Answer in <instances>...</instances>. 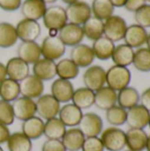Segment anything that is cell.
Returning <instances> with one entry per match:
<instances>
[{"label": "cell", "instance_id": "cell-43", "mask_svg": "<svg viewBox=\"0 0 150 151\" xmlns=\"http://www.w3.org/2000/svg\"><path fill=\"white\" fill-rule=\"evenodd\" d=\"M42 151H66L61 140H48L43 142Z\"/></svg>", "mask_w": 150, "mask_h": 151}, {"label": "cell", "instance_id": "cell-13", "mask_svg": "<svg viewBox=\"0 0 150 151\" xmlns=\"http://www.w3.org/2000/svg\"><path fill=\"white\" fill-rule=\"evenodd\" d=\"M95 58V57L92 47L84 43H80L72 47L70 52V59L79 68H86L90 66Z\"/></svg>", "mask_w": 150, "mask_h": 151}, {"label": "cell", "instance_id": "cell-24", "mask_svg": "<svg viewBox=\"0 0 150 151\" xmlns=\"http://www.w3.org/2000/svg\"><path fill=\"white\" fill-rule=\"evenodd\" d=\"M44 120L39 116H34L24 121L21 125V132L31 141L38 140L43 135Z\"/></svg>", "mask_w": 150, "mask_h": 151}, {"label": "cell", "instance_id": "cell-32", "mask_svg": "<svg viewBox=\"0 0 150 151\" xmlns=\"http://www.w3.org/2000/svg\"><path fill=\"white\" fill-rule=\"evenodd\" d=\"M67 127L57 118H52L44 121L43 135L48 140H61Z\"/></svg>", "mask_w": 150, "mask_h": 151}, {"label": "cell", "instance_id": "cell-15", "mask_svg": "<svg viewBox=\"0 0 150 151\" xmlns=\"http://www.w3.org/2000/svg\"><path fill=\"white\" fill-rule=\"evenodd\" d=\"M74 89L71 81L57 78L50 86V95L60 104H66L72 100Z\"/></svg>", "mask_w": 150, "mask_h": 151}, {"label": "cell", "instance_id": "cell-54", "mask_svg": "<svg viewBox=\"0 0 150 151\" xmlns=\"http://www.w3.org/2000/svg\"><path fill=\"white\" fill-rule=\"evenodd\" d=\"M0 151H4V150H3V148L1 147V145H0Z\"/></svg>", "mask_w": 150, "mask_h": 151}, {"label": "cell", "instance_id": "cell-52", "mask_svg": "<svg viewBox=\"0 0 150 151\" xmlns=\"http://www.w3.org/2000/svg\"><path fill=\"white\" fill-rule=\"evenodd\" d=\"M45 4H53V3H55L56 1H57V0H42Z\"/></svg>", "mask_w": 150, "mask_h": 151}, {"label": "cell", "instance_id": "cell-16", "mask_svg": "<svg viewBox=\"0 0 150 151\" xmlns=\"http://www.w3.org/2000/svg\"><path fill=\"white\" fill-rule=\"evenodd\" d=\"M150 113L141 104H137L126 111V123L131 128L144 129L149 126Z\"/></svg>", "mask_w": 150, "mask_h": 151}, {"label": "cell", "instance_id": "cell-18", "mask_svg": "<svg viewBox=\"0 0 150 151\" xmlns=\"http://www.w3.org/2000/svg\"><path fill=\"white\" fill-rule=\"evenodd\" d=\"M32 72L33 75L41 81H47L53 80L57 77V69H56V62L41 58L38 61L32 65Z\"/></svg>", "mask_w": 150, "mask_h": 151}, {"label": "cell", "instance_id": "cell-11", "mask_svg": "<svg viewBox=\"0 0 150 151\" xmlns=\"http://www.w3.org/2000/svg\"><path fill=\"white\" fill-rule=\"evenodd\" d=\"M18 38L21 42H35L41 35V26L36 20L23 19L16 25Z\"/></svg>", "mask_w": 150, "mask_h": 151}, {"label": "cell", "instance_id": "cell-40", "mask_svg": "<svg viewBox=\"0 0 150 151\" xmlns=\"http://www.w3.org/2000/svg\"><path fill=\"white\" fill-rule=\"evenodd\" d=\"M14 120L15 117L13 114L11 103L0 99V124L9 127L13 124Z\"/></svg>", "mask_w": 150, "mask_h": 151}, {"label": "cell", "instance_id": "cell-14", "mask_svg": "<svg viewBox=\"0 0 150 151\" xmlns=\"http://www.w3.org/2000/svg\"><path fill=\"white\" fill-rule=\"evenodd\" d=\"M20 96L31 99H37L44 92V83L33 74H28L19 81Z\"/></svg>", "mask_w": 150, "mask_h": 151}, {"label": "cell", "instance_id": "cell-9", "mask_svg": "<svg viewBox=\"0 0 150 151\" xmlns=\"http://www.w3.org/2000/svg\"><path fill=\"white\" fill-rule=\"evenodd\" d=\"M65 12L67 21L69 23L80 26L84 24L92 16L90 5L88 3L80 0L68 4V6L65 8Z\"/></svg>", "mask_w": 150, "mask_h": 151}, {"label": "cell", "instance_id": "cell-48", "mask_svg": "<svg viewBox=\"0 0 150 151\" xmlns=\"http://www.w3.org/2000/svg\"><path fill=\"white\" fill-rule=\"evenodd\" d=\"M7 77L6 74V68H5V65L3 64L2 62H0V82L4 80Z\"/></svg>", "mask_w": 150, "mask_h": 151}, {"label": "cell", "instance_id": "cell-7", "mask_svg": "<svg viewBox=\"0 0 150 151\" xmlns=\"http://www.w3.org/2000/svg\"><path fill=\"white\" fill-rule=\"evenodd\" d=\"M78 128L86 138L99 136L103 130V121L102 118L95 112L83 113Z\"/></svg>", "mask_w": 150, "mask_h": 151}, {"label": "cell", "instance_id": "cell-37", "mask_svg": "<svg viewBox=\"0 0 150 151\" xmlns=\"http://www.w3.org/2000/svg\"><path fill=\"white\" fill-rule=\"evenodd\" d=\"M90 7L94 17L103 21L112 16L114 12V6L110 0H93Z\"/></svg>", "mask_w": 150, "mask_h": 151}, {"label": "cell", "instance_id": "cell-12", "mask_svg": "<svg viewBox=\"0 0 150 151\" xmlns=\"http://www.w3.org/2000/svg\"><path fill=\"white\" fill-rule=\"evenodd\" d=\"M57 35L63 43L69 47H74L81 43L85 37L81 26L69 22H67L58 31Z\"/></svg>", "mask_w": 150, "mask_h": 151}, {"label": "cell", "instance_id": "cell-55", "mask_svg": "<svg viewBox=\"0 0 150 151\" xmlns=\"http://www.w3.org/2000/svg\"><path fill=\"white\" fill-rule=\"evenodd\" d=\"M149 127H150V118H149Z\"/></svg>", "mask_w": 150, "mask_h": 151}, {"label": "cell", "instance_id": "cell-45", "mask_svg": "<svg viewBox=\"0 0 150 151\" xmlns=\"http://www.w3.org/2000/svg\"><path fill=\"white\" fill-rule=\"evenodd\" d=\"M144 4H146V0H127L125 7L127 11L136 12Z\"/></svg>", "mask_w": 150, "mask_h": 151}, {"label": "cell", "instance_id": "cell-4", "mask_svg": "<svg viewBox=\"0 0 150 151\" xmlns=\"http://www.w3.org/2000/svg\"><path fill=\"white\" fill-rule=\"evenodd\" d=\"M35 104L36 114L43 120L57 117L61 107L60 103L50 94H42L36 99Z\"/></svg>", "mask_w": 150, "mask_h": 151}, {"label": "cell", "instance_id": "cell-31", "mask_svg": "<svg viewBox=\"0 0 150 151\" xmlns=\"http://www.w3.org/2000/svg\"><path fill=\"white\" fill-rule=\"evenodd\" d=\"M141 96L136 88L133 87H126L118 93L117 104L125 110H129L133 106L139 104Z\"/></svg>", "mask_w": 150, "mask_h": 151}, {"label": "cell", "instance_id": "cell-51", "mask_svg": "<svg viewBox=\"0 0 150 151\" xmlns=\"http://www.w3.org/2000/svg\"><path fill=\"white\" fill-rule=\"evenodd\" d=\"M146 150H147V151H150V135L148 137V142H147Z\"/></svg>", "mask_w": 150, "mask_h": 151}, {"label": "cell", "instance_id": "cell-47", "mask_svg": "<svg viewBox=\"0 0 150 151\" xmlns=\"http://www.w3.org/2000/svg\"><path fill=\"white\" fill-rule=\"evenodd\" d=\"M140 101L141 102V105L147 109L150 113V88H147L141 95Z\"/></svg>", "mask_w": 150, "mask_h": 151}, {"label": "cell", "instance_id": "cell-41", "mask_svg": "<svg viewBox=\"0 0 150 151\" xmlns=\"http://www.w3.org/2000/svg\"><path fill=\"white\" fill-rule=\"evenodd\" d=\"M137 24L144 28L150 27V4H144L135 12Z\"/></svg>", "mask_w": 150, "mask_h": 151}, {"label": "cell", "instance_id": "cell-56", "mask_svg": "<svg viewBox=\"0 0 150 151\" xmlns=\"http://www.w3.org/2000/svg\"><path fill=\"white\" fill-rule=\"evenodd\" d=\"M146 1H149V2H150V0H146Z\"/></svg>", "mask_w": 150, "mask_h": 151}, {"label": "cell", "instance_id": "cell-10", "mask_svg": "<svg viewBox=\"0 0 150 151\" xmlns=\"http://www.w3.org/2000/svg\"><path fill=\"white\" fill-rule=\"evenodd\" d=\"M15 119L24 121L36 115L35 100L19 96L11 103Z\"/></svg>", "mask_w": 150, "mask_h": 151}, {"label": "cell", "instance_id": "cell-17", "mask_svg": "<svg viewBox=\"0 0 150 151\" xmlns=\"http://www.w3.org/2000/svg\"><path fill=\"white\" fill-rule=\"evenodd\" d=\"M82 115V110L72 103H66L60 107L57 118L66 127H78Z\"/></svg>", "mask_w": 150, "mask_h": 151}, {"label": "cell", "instance_id": "cell-50", "mask_svg": "<svg viewBox=\"0 0 150 151\" xmlns=\"http://www.w3.org/2000/svg\"><path fill=\"white\" fill-rule=\"evenodd\" d=\"M77 1H79V0H62V2H64V3H65V4H71L75 3V2H77Z\"/></svg>", "mask_w": 150, "mask_h": 151}, {"label": "cell", "instance_id": "cell-23", "mask_svg": "<svg viewBox=\"0 0 150 151\" xmlns=\"http://www.w3.org/2000/svg\"><path fill=\"white\" fill-rule=\"evenodd\" d=\"M47 9L42 0H25L20 6V12L25 19L38 20L42 19Z\"/></svg>", "mask_w": 150, "mask_h": 151}, {"label": "cell", "instance_id": "cell-57", "mask_svg": "<svg viewBox=\"0 0 150 151\" xmlns=\"http://www.w3.org/2000/svg\"><path fill=\"white\" fill-rule=\"evenodd\" d=\"M126 151H132V150H126Z\"/></svg>", "mask_w": 150, "mask_h": 151}, {"label": "cell", "instance_id": "cell-36", "mask_svg": "<svg viewBox=\"0 0 150 151\" xmlns=\"http://www.w3.org/2000/svg\"><path fill=\"white\" fill-rule=\"evenodd\" d=\"M16 27L9 22H0V48H11L18 41Z\"/></svg>", "mask_w": 150, "mask_h": 151}, {"label": "cell", "instance_id": "cell-33", "mask_svg": "<svg viewBox=\"0 0 150 151\" xmlns=\"http://www.w3.org/2000/svg\"><path fill=\"white\" fill-rule=\"evenodd\" d=\"M57 76L63 80L72 81L77 78L80 73V68L70 59L62 58L56 63Z\"/></svg>", "mask_w": 150, "mask_h": 151}, {"label": "cell", "instance_id": "cell-34", "mask_svg": "<svg viewBox=\"0 0 150 151\" xmlns=\"http://www.w3.org/2000/svg\"><path fill=\"white\" fill-rule=\"evenodd\" d=\"M6 145L9 151H31L33 148L32 141L21 131L11 133Z\"/></svg>", "mask_w": 150, "mask_h": 151}, {"label": "cell", "instance_id": "cell-46", "mask_svg": "<svg viewBox=\"0 0 150 151\" xmlns=\"http://www.w3.org/2000/svg\"><path fill=\"white\" fill-rule=\"evenodd\" d=\"M11 135L10 129L7 126L0 124V145L6 143Z\"/></svg>", "mask_w": 150, "mask_h": 151}, {"label": "cell", "instance_id": "cell-39", "mask_svg": "<svg viewBox=\"0 0 150 151\" xmlns=\"http://www.w3.org/2000/svg\"><path fill=\"white\" fill-rule=\"evenodd\" d=\"M106 120L112 127H120L126 123V110L119 105H114L106 111Z\"/></svg>", "mask_w": 150, "mask_h": 151}, {"label": "cell", "instance_id": "cell-38", "mask_svg": "<svg viewBox=\"0 0 150 151\" xmlns=\"http://www.w3.org/2000/svg\"><path fill=\"white\" fill-rule=\"evenodd\" d=\"M133 64L140 72H150V50L148 48H140L134 51Z\"/></svg>", "mask_w": 150, "mask_h": 151}, {"label": "cell", "instance_id": "cell-20", "mask_svg": "<svg viewBox=\"0 0 150 151\" xmlns=\"http://www.w3.org/2000/svg\"><path fill=\"white\" fill-rule=\"evenodd\" d=\"M148 35L146 28L138 24H133L127 27L124 40L126 44L131 48H140L147 42Z\"/></svg>", "mask_w": 150, "mask_h": 151}, {"label": "cell", "instance_id": "cell-28", "mask_svg": "<svg viewBox=\"0 0 150 151\" xmlns=\"http://www.w3.org/2000/svg\"><path fill=\"white\" fill-rule=\"evenodd\" d=\"M71 101L80 110L89 109L95 103V92L86 87L76 88L74 89Z\"/></svg>", "mask_w": 150, "mask_h": 151}, {"label": "cell", "instance_id": "cell-2", "mask_svg": "<svg viewBox=\"0 0 150 151\" xmlns=\"http://www.w3.org/2000/svg\"><path fill=\"white\" fill-rule=\"evenodd\" d=\"M100 135L104 149L108 151H121L126 146V133L117 127L103 130Z\"/></svg>", "mask_w": 150, "mask_h": 151}, {"label": "cell", "instance_id": "cell-27", "mask_svg": "<svg viewBox=\"0 0 150 151\" xmlns=\"http://www.w3.org/2000/svg\"><path fill=\"white\" fill-rule=\"evenodd\" d=\"M115 47L116 46L112 41L103 35L94 41L92 50L96 58L100 60H107L111 58Z\"/></svg>", "mask_w": 150, "mask_h": 151}, {"label": "cell", "instance_id": "cell-49", "mask_svg": "<svg viewBox=\"0 0 150 151\" xmlns=\"http://www.w3.org/2000/svg\"><path fill=\"white\" fill-rule=\"evenodd\" d=\"M114 7H123L125 6L127 0H110Z\"/></svg>", "mask_w": 150, "mask_h": 151}, {"label": "cell", "instance_id": "cell-22", "mask_svg": "<svg viewBox=\"0 0 150 151\" xmlns=\"http://www.w3.org/2000/svg\"><path fill=\"white\" fill-rule=\"evenodd\" d=\"M20 59L28 65H33L42 58L40 45L36 42H21L17 50Z\"/></svg>", "mask_w": 150, "mask_h": 151}, {"label": "cell", "instance_id": "cell-21", "mask_svg": "<svg viewBox=\"0 0 150 151\" xmlns=\"http://www.w3.org/2000/svg\"><path fill=\"white\" fill-rule=\"evenodd\" d=\"M118 93L108 86H104L95 92V103L98 109L107 111L117 104Z\"/></svg>", "mask_w": 150, "mask_h": 151}, {"label": "cell", "instance_id": "cell-35", "mask_svg": "<svg viewBox=\"0 0 150 151\" xmlns=\"http://www.w3.org/2000/svg\"><path fill=\"white\" fill-rule=\"evenodd\" d=\"M81 27L84 36L91 41H95L103 35V21L94 16H91L84 24H82Z\"/></svg>", "mask_w": 150, "mask_h": 151}, {"label": "cell", "instance_id": "cell-30", "mask_svg": "<svg viewBox=\"0 0 150 151\" xmlns=\"http://www.w3.org/2000/svg\"><path fill=\"white\" fill-rule=\"evenodd\" d=\"M133 49L127 44L123 43L115 47L113 54L111 56V59L116 65L127 67L128 65L133 64Z\"/></svg>", "mask_w": 150, "mask_h": 151}, {"label": "cell", "instance_id": "cell-53", "mask_svg": "<svg viewBox=\"0 0 150 151\" xmlns=\"http://www.w3.org/2000/svg\"><path fill=\"white\" fill-rule=\"evenodd\" d=\"M147 45H148V49L150 50V34L148 35V39H147Z\"/></svg>", "mask_w": 150, "mask_h": 151}, {"label": "cell", "instance_id": "cell-1", "mask_svg": "<svg viewBox=\"0 0 150 151\" xmlns=\"http://www.w3.org/2000/svg\"><path fill=\"white\" fill-rule=\"evenodd\" d=\"M131 78L130 70L125 66L114 65L106 71V84L115 91H120L128 87Z\"/></svg>", "mask_w": 150, "mask_h": 151}, {"label": "cell", "instance_id": "cell-29", "mask_svg": "<svg viewBox=\"0 0 150 151\" xmlns=\"http://www.w3.org/2000/svg\"><path fill=\"white\" fill-rule=\"evenodd\" d=\"M20 96L19 82L6 77L0 82V99L12 103Z\"/></svg>", "mask_w": 150, "mask_h": 151}, {"label": "cell", "instance_id": "cell-6", "mask_svg": "<svg viewBox=\"0 0 150 151\" xmlns=\"http://www.w3.org/2000/svg\"><path fill=\"white\" fill-rule=\"evenodd\" d=\"M84 87L95 92L106 84V70L98 65H91L83 73Z\"/></svg>", "mask_w": 150, "mask_h": 151}, {"label": "cell", "instance_id": "cell-5", "mask_svg": "<svg viewBox=\"0 0 150 151\" xmlns=\"http://www.w3.org/2000/svg\"><path fill=\"white\" fill-rule=\"evenodd\" d=\"M126 28V20L118 15H112L103 22V35L113 42L124 39Z\"/></svg>", "mask_w": 150, "mask_h": 151}, {"label": "cell", "instance_id": "cell-26", "mask_svg": "<svg viewBox=\"0 0 150 151\" xmlns=\"http://www.w3.org/2000/svg\"><path fill=\"white\" fill-rule=\"evenodd\" d=\"M149 135L143 129L130 128L126 133V147L129 150L143 151L146 149Z\"/></svg>", "mask_w": 150, "mask_h": 151}, {"label": "cell", "instance_id": "cell-3", "mask_svg": "<svg viewBox=\"0 0 150 151\" xmlns=\"http://www.w3.org/2000/svg\"><path fill=\"white\" fill-rule=\"evenodd\" d=\"M40 48L42 57L52 61L61 58L66 50V46L63 43L58 35L46 36L42 40Z\"/></svg>", "mask_w": 150, "mask_h": 151}, {"label": "cell", "instance_id": "cell-25", "mask_svg": "<svg viewBox=\"0 0 150 151\" xmlns=\"http://www.w3.org/2000/svg\"><path fill=\"white\" fill-rule=\"evenodd\" d=\"M85 139V135L78 128V127H76L66 129L61 142L66 151H79L81 150Z\"/></svg>", "mask_w": 150, "mask_h": 151}, {"label": "cell", "instance_id": "cell-8", "mask_svg": "<svg viewBox=\"0 0 150 151\" xmlns=\"http://www.w3.org/2000/svg\"><path fill=\"white\" fill-rule=\"evenodd\" d=\"M42 21L47 29L59 31L68 22L65 9L59 5H51L47 7L42 17Z\"/></svg>", "mask_w": 150, "mask_h": 151}, {"label": "cell", "instance_id": "cell-19", "mask_svg": "<svg viewBox=\"0 0 150 151\" xmlns=\"http://www.w3.org/2000/svg\"><path fill=\"white\" fill-rule=\"evenodd\" d=\"M7 77L16 81H21L29 73V65L19 57L10 58L5 64Z\"/></svg>", "mask_w": 150, "mask_h": 151}, {"label": "cell", "instance_id": "cell-44", "mask_svg": "<svg viewBox=\"0 0 150 151\" xmlns=\"http://www.w3.org/2000/svg\"><path fill=\"white\" fill-rule=\"evenodd\" d=\"M21 0H0V8L6 12H14L20 8Z\"/></svg>", "mask_w": 150, "mask_h": 151}, {"label": "cell", "instance_id": "cell-42", "mask_svg": "<svg viewBox=\"0 0 150 151\" xmlns=\"http://www.w3.org/2000/svg\"><path fill=\"white\" fill-rule=\"evenodd\" d=\"M81 151H104L105 149L99 136L87 137L81 147Z\"/></svg>", "mask_w": 150, "mask_h": 151}]
</instances>
